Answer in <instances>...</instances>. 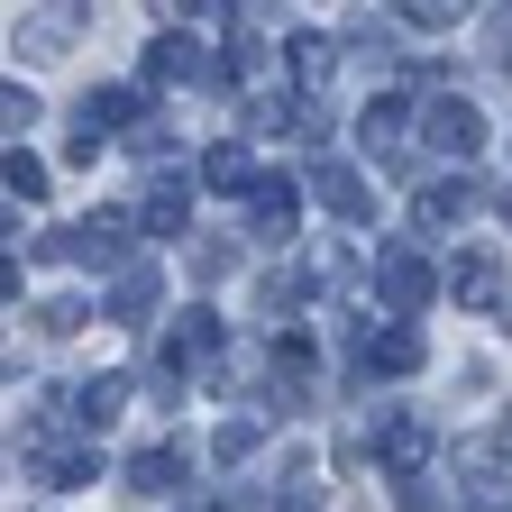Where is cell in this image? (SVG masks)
Returning a JSON list of instances; mask_svg holds the SVG:
<instances>
[{
	"label": "cell",
	"mask_w": 512,
	"mask_h": 512,
	"mask_svg": "<svg viewBox=\"0 0 512 512\" xmlns=\"http://www.w3.org/2000/svg\"><path fill=\"white\" fill-rule=\"evenodd\" d=\"M128 229H138L128 211H92L83 229H64V238H74V256H83V266H128Z\"/></svg>",
	"instance_id": "6da1fadb"
},
{
	"label": "cell",
	"mask_w": 512,
	"mask_h": 512,
	"mask_svg": "<svg viewBox=\"0 0 512 512\" xmlns=\"http://www.w3.org/2000/svg\"><path fill=\"white\" fill-rule=\"evenodd\" d=\"M384 448H394V458H384L394 476H421V458H430V430H421V421H384Z\"/></svg>",
	"instance_id": "7c38bea8"
},
{
	"label": "cell",
	"mask_w": 512,
	"mask_h": 512,
	"mask_svg": "<svg viewBox=\"0 0 512 512\" xmlns=\"http://www.w3.org/2000/svg\"><path fill=\"white\" fill-rule=\"evenodd\" d=\"M430 147H439V156H476V147H485L476 101H439V110H430Z\"/></svg>",
	"instance_id": "7a4b0ae2"
},
{
	"label": "cell",
	"mask_w": 512,
	"mask_h": 512,
	"mask_svg": "<svg viewBox=\"0 0 512 512\" xmlns=\"http://www.w3.org/2000/svg\"><path fill=\"white\" fill-rule=\"evenodd\" d=\"M0 119H10V138H19V128L37 119V92H19V83H10V101H0Z\"/></svg>",
	"instance_id": "7402d4cb"
},
{
	"label": "cell",
	"mask_w": 512,
	"mask_h": 512,
	"mask_svg": "<svg viewBox=\"0 0 512 512\" xmlns=\"http://www.w3.org/2000/svg\"><path fill=\"white\" fill-rule=\"evenodd\" d=\"M174 348H183V357H211V348H220V320H211V311H183V320H174Z\"/></svg>",
	"instance_id": "ac0fdd59"
},
{
	"label": "cell",
	"mask_w": 512,
	"mask_h": 512,
	"mask_svg": "<svg viewBox=\"0 0 512 512\" xmlns=\"http://www.w3.org/2000/svg\"><path fill=\"white\" fill-rule=\"evenodd\" d=\"M284 229H293V183L266 174V183H256V238H284Z\"/></svg>",
	"instance_id": "8fae6325"
},
{
	"label": "cell",
	"mask_w": 512,
	"mask_h": 512,
	"mask_svg": "<svg viewBox=\"0 0 512 512\" xmlns=\"http://www.w3.org/2000/svg\"><path fill=\"white\" fill-rule=\"evenodd\" d=\"M10 192H19V202H46V165L19 156V147H10Z\"/></svg>",
	"instance_id": "44dd1931"
},
{
	"label": "cell",
	"mask_w": 512,
	"mask_h": 512,
	"mask_svg": "<svg viewBox=\"0 0 512 512\" xmlns=\"http://www.w3.org/2000/svg\"><path fill=\"white\" fill-rule=\"evenodd\" d=\"M375 293L394 302V311H421V302H430V266H421V256H403V247H394V256H384V266H375Z\"/></svg>",
	"instance_id": "277c9868"
},
{
	"label": "cell",
	"mask_w": 512,
	"mask_h": 512,
	"mask_svg": "<svg viewBox=\"0 0 512 512\" xmlns=\"http://www.w3.org/2000/svg\"><path fill=\"white\" fill-rule=\"evenodd\" d=\"M37 476H46V485H92V476H101V448H92V439H46V448H37Z\"/></svg>",
	"instance_id": "3957f363"
},
{
	"label": "cell",
	"mask_w": 512,
	"mask_h": 512,
	"mask_svg": "<svg viewBox=\"0 0 512 512\" xmlns=\"http://www.w3.org/2000/svg\"><path fill=\"white\" fill-rule=\"evenodd\" d=\"M202 183H211V192H247V183H256V165H247V147H211V165H202Z\"/></svg>",
	"instance_id": "2e32d148"
},
{
	"label": "cell",
	"mask_w": 512,
	"mask_h": 512,
	"mask_svg": "<svg viewBox=\"0 0 512 512\" xmlns=\"http://www.w3.org/2000/svg\"><path fill=\"white\" fill-rule=\"evenodd\" d=\"M503 220H512V192H503Z\"/></svg>",
	"instance_id": "603a6c76"
},
{
	"label": "cell",
	"mask_w": 512,
	"mask_h": 512,
	"mask_svg": "<svg viewBox=\"0 0 512 512\" xmlns=\"http://www.w3.org/2000/svg\"><path fill=\"white\" fill-rule=\"evenodd\" d=\"M366 366H375V375H412V366H421V330H375V339H366Z\"/></svg>",
	"instance_id": "52a82bcc"
},
{
	"label": "cell",
	"mask_w": 512,
	"mask_h": 512,
	"mask_svg": "<svg viewBox=\"0 0 512 512\" xmlns=\"http://www.w3.org/2000/svg\"><path fill=\"white\" fill-rule=\"evenodd\" d=\"M183 211H192V192H183V183H156L147 202H138V220H147L156 238H165V229H183Z\"/></svg>",
	"instance_id": "9a60e30c"
},
{
	"label": "cell",
	"mask_w": 512,
	"mask_h": 512,
	"mask_svg": "<svg viewBox=\"0 0 512 512\" xmlns=\"http://www.w3.org/2000/svg\"><path fill=\"white\" fill-rule=\"evenodd\" d=\"M128 485H138V494H165V485H183V458H174V448H138Z\"/></svg>",
	"instance_id": "5bb4252c"
},
{
	"label": "cell",
	"mask_w": 512,
	"mask_h": 512,
	"mask_svg": "<svg viewBox=\"0 0 512 512\" xmlns=\"http://www.w3.org/2000/svg\"><path fill=\"white\" fill-rule=\"evenodd\" d=\"M92 119H101V128H128V119H138V92H128V83L92 92Z\"/></svg>",
	"instance_id": "ffe728a7"
},
{
	"label": "cell",
	"mask_w": 512,
	"mask_h": 512,
	"mask_svg": "<svg viewBox=\"0 0 512 512\" xmlns=\"http://www.w3.org/2000/svg\"><path fill=\"white\" fill-rule=\"evenodd\" d=\"M448 284H458V302H494V293H503V266L476 247V256H458V266H448Z\"/></svg>",
	"instance_id": "30bf717a"
},
{
	"label": "cell",
	"mask_w": 512,
	"mask_h": 512,
	"mask_svg": "<svg viewBox=\"0 0 512 512\" xmlns=\"http://www.w3.org/2000/svg\"><path fill=\"white\" fill-rule=\"evenodd\" d=\"M147 83H202V46H192L183 28H165L147 46Z\"/></svg>",
	"instance_id": "5b68a950"
},
{
	"label": "cell",
	"mask_w": 512,
	"mask_h": 512,
	"mask_svg": "<svg viewBox=\"0 0 512 512\" xmlns=\"http://www.w3.org/2000/svg\"><path fill=\"white\" fill-rule=\"evenodd\" d=\"M320 202H330L339 220H366V211H375V192H366L348 165H320Z\"/></svg>",
	"instance_id": "9c48e42d"
},
{
	"label": "cell",
	"mask_w": 512,
	"mask_h": 512,
	"mask_svg": "<svg viewBox=\"0 0 512 512\" xmlns=\"http://www.w3.org/2000/svg\"><path fill=\"white\" fill-rule=\"evenodd\" d=\"M256 439H266V421H220V439H211V458H220V467H238V458H247Z\"/></svg>",
	"instance_id": "d6986e66"
},
{
	"label": "cell",
	"mask_w": 512,
	"mask_h": 512,
	"mask_svg": "<svg viewBox=\"0 0 512 512\" xmlns=\"http://www.w3.org/2000/svg\"><path fill=\"white\" fill-rule=\"evenodd\" d=\"M467 211H476V183H430L421 192V229H458Z\"/></svg>",
	"instance_id": "ba28073f"
},
{
	"label": "cell",
	"mask_w": 512,
	"mask_h": 512,
	"mask_svg": "<svg viewBox=\"0 0 512 512\" xmlns=\"http://www.w3.org/2000/svg\"><path fill=\"white\" fill-rule=\"evenodd\" d=\"M147 302H156V275H147V266H128L119 293H110V320H147Z\"/></svg>",
	"instance_id": "e0dca14e"
},
{
	"label": "cell",
	"mask_w": 512,
	"mask_h": 512,
	"mask_svg": "<svg viewBox=\"0 0 512 512\" xmlns=\"http://www.w3.org/2000/svg\"><path fill=\"white\" fill-rule=\"evenodd\" d=\"M403 128H412V110H403V101H375V110L357 119V138H366V147L384 156V147H403Z\"/></svg>",
	"instance_id": "4fadbf2b"
},
{
	"label": "cell",
	"mask_w": 512,
	"mask_h": 512,
	"mask_svg": "<svg viewBox=\"0 0 512 512\" xmlns=\"http://www.w3.org/2000/svg\"><path fill=\"white\" fill-rule=\"evenodd\" d=\"M119 403H128V375H83V384H74V421H83V430L119 421Z\"/></svg>",
	"instance_id": "8992f818"
}]
</instances>
